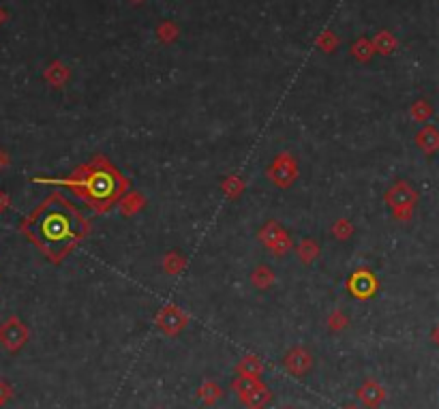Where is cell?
<instances>
[{
  "mask_svg": "<svg viewBox=\"0 0 439 409\" xmlns=\"http://www.w3.org/2000/svg\"><path fill=\"white\" fill-rule=\"evenodd\" d=\"M261 386V382L259 379H253V377H242V375H238L236 379H234V384H232V390L234 393L240 397V401H244L249 395H253L255 390Z\"/></svg>",
  "mask_w": 439,
  "mask_h": 409,
  "instance_id": "cell-11",
  "label": "cell"
},
{
  "mask_svg": "<svg viewBox=\"0 0 439 409\" xmlns=\"http://www.w3.org/2000/svg\"><path fill=\"white\" fill-rule=\"evenodd\" d=\"M20 232L54 264L86 238L88 221L62 193H51L22 221Z\"/></svg>",
  "mask_w": 439,
  "mask_h": 409,
  "instance_id": "cell-1",
  "label": "cell"
},
{
  "mask_svg": "<svg viewBox=\"0 0 439 409\" xmlns=\"http://www.w3.org/2000/svg\"><path fill=\"white\" fill-rule=\"evenodd\" d=\"M272 399V395H270V390L266 388V386H259L257 390H255V393L253 395H249L247 399H244L242 403L244 405H247L249 409H263V407H266L268 405V401Z\"/></svg>",
  "mask_w": 439,
  "mask_h": 409,
  "instance_id": "cell-12",
  "label": "cell"
},
{
  "mask_svg": "<svg viewBox=\"0 0 439 409\" xmlns=\"http://www.w3.org/2000/svg\"><path fill=\"white\" fill-rule=\"evenodd\" d=\"M9 165H11V156H9V152L0 148V172H5Z\"/></svg>",
  "mask_w": 439,
  "mask_h": 409,
  "instance_id": "cell-19",
  "label": "cell"
},
{
  "mask_svg": "<svg viewBox=\"0 0 439 409\" xmlns=\"http://www.w3.org/2000/svg\"><path fill=\"white\" fill-rule=\"evenodd\" d=\"M283 409H294V407H283Z\"/></svg>",
  "mask_w": 439,
  "mask_h": 409,
  "instance_id": "cell-23",
  "label": "cell"
},
{
  "mask_svg": "<svg viewBox=\"0 0 439 409\" xmlns=\"http://www.w3.org/2000/svg\"><path fill=\"white\" fill-rule=\"evenodd\" d=\"M5 17H7V15H5V11L0 9V24H3V20H5Z\"/></svg>",
  "mask_w": 439,
  "mask_h": 409,
  "instance_id": "cell-21",
  "label": "cell"
},
{
  "mask_svg": "<svg viewBox=\"0 0 439 409\" xmlns=\"http://www.w3.org/2000/svg\"><path fill=\"white\" fill-rule=\"evenodd\" d=\"M28 343V326L20 317L11 315L0 324V347L9 353H17Z\"/></svg>",
  "mask_w": 439,
  "mask_h": 409,
  "instance_id": "cell-3",
  "label": "cell"
},
{
  "mask_svg": "<svg viewBox=\"0 0 439 409\" xmlns=\"http://www.w3.org/2000/svg\"><path fill=\"white\" fill-rule=\"evenodd\" d=\"M261 373H263V364H261V360L257 358V355H244V358L240 360V364H238V375H242V377L259 379Z\"/></svg>",
  "mask_w": 439,
  "mask_h": 409,
  "instance_id": "cell-9",
  "label": "cell"
},
{
  "mask_svg": "<svg viewBox=\"0 0 439 409\" xmlns=\"http://www.w3.org/2000/svg\"><path fill=\"white\" fill-rule=\"evenodd\" d=\"M343 409H358V405H345Z\"/></svg>",
  "mask_w": 439,
  "mask_h": 409,
  "instance_id": "cell-22",
  "label": "cell"
},
{
  "mask_svg": "<svg viewBox=\"0 0 439 409\" xmlns=\"http://www.w3.org/2000/svg\"><path fill=\"white\" fill-rule=\"evenodd\" d=\"M347 288H349L351 294L358 296V298H371L375 294V290H377V281L373 279L371 272L362 270V272H354V277H351L349 283H347Z\"/></svg>",
  "mask_w": 439,
  "mask_h": 409,
  "instance_id": "cell-6",
  "label": "cell"
},
{
  "mask_svg": "<svg viewBox=\"0 0 439 409\" xmlns=\"http://www.w3.org/2000/svg\"><path fill=\"white\" fill-rule=\"evenodd\" d=\"M431 339H433V343L439 347V326H435V330H433V334H431Z\"/></svg>",
  "mask_w": 439,
  "mask_h": 409,
  "instance_id": "cell-20",
  "label": "cell"
},
{
  "mask_svg": "<svg viewBox=\"0 0 439 409\" xmlns=\"http://www.w3.org/2000/svg\"><path fill=\"white\" fill-rule=\"evenodd\" d=\"M416 144H418L420 148H423L427 154L439 150V131H437L435 127L423 129V131L418 133V137H416Z\"/></svg>",
  "mask_w": 439,
  "mask_h": 409,
  "instance_id": "cell-10",
  "label": "cell"
},
{
  "mask_svg": "<svg viewBox=\"0 0 439 409\" xmlns=\"http://www.w3.org/2000/svg\"><path fill=\"white\" fill-rule=\"evenodd\" d=\"M221 397H223V390L215 382H204V386L200 388V399L206 405H215Z\"/></svg>",
  "mask_w": 439,
  "mask_h": 409,
  "instance_id": "cell-13",
  "label": "cell"
},
{
  "mask_svg": "<svg viewBox=\"0 0 439 409\" xmlns=\"http://www.w3.org/2000/svg\"><path fill=\"white\" fill-rule=\"evenodd\" d=\"M11 206V198H9V193H5V191H0V215H3V212H7V208Z\"/></svg>",
  "mask_w": 439,
  "mask_h": 409,
  "instance_id": "cell-18",
  "label": "cell"
},
{
  "mask_svg": "<svg viewBox=\"0 0 439 409\" xmlns=\"http://www.w3.org/2000/svg\"><path fill=\"white\" fill-rule=\"evenodd\" d=\"M358 397H360V401L366 405V407H371V409H375V407H379L381 403H383V399H385V390L377 384V382H364L362 384V388L358 390Z\"/></svg>",
  "mask_w": 439,
  "mask_h": 409,
  "instance_id": "cell-8",
  "label": "cell"
},
{
  "mask_svg": "<svg viewBox=\"0 0 439 409\" xmlns=\"http://www.w3.org/2000/svg\"><path fill=\"white\" fill-rule=\"evenodd\" d=\"M285 371L292 373V375L296 377H302L305 373L313 366V358H311V353L302 347H294L287 355H285Z\"/></svg>",
  "mask_w": 439,
  "mask_h": 409,
  "instance_id": "cell-5",
  "label": "cell"
},
{
  "mask_svg": "<svg viewBox=\"0 0 439 409\" xmlns=\"http://www.w3.org/2000/svg\"><path fill=\"white\" fill-rule=\"evenodd\" d=\"M416 200H418L416 191H414L410 185H405V183L394 185V187L390 189V193H388V204L394 208L396 215H401V210H405L407 215H410V210H412V206L416 204Z\"/></svg>",
  "mask_w": 439,
  "mask_h": 409,
  "instance_id": "cell-4",
  "label": "cell"
},
{
  "mask_svg": "<svg viewBox=\"0 0 439 409\" xmlns=\"http://www.w3.org/2000/svg\"><path fill=\"white\" fill-rule=\"evenodd\" d=\"M315 255H318V246H315L311 240H305L300 244V257H302V261H311Z\"/></svg>",
  "mask_w": 439,
  "mask_h": 409,
  "instance_id": "cell-14",
  "label": "cell"
},
{
  "mask_svg": "<svg viewBox=\"0 0 439 409\" xmlns=\"http://www.w3.org/2000/svg\"><path fill=\"white\" fill-rule=\"evenodd\" d=\"M328 324H330V328H332V330H341V328H345V326H347V319H345L341 313H335V315L330 317V322H328Z\"/></svg>",
  "mask_w": 439,
  "mask_h": 409,
  "instance_id": "cell-17",
  "label": "cell"
},
{
  "mask_svg": "<svg viewBox=\"0 0 439 409\" xmlns=\"http://www.w3.org/2000/svg\"><path fill=\"white\" fill-rule=\"evenodd\" d=\"M11 397H13V388H11L7 382L0 379V407H3Z\"/></svg>",
  "mask_w": 439,
  "mask_h": 409,
  "instance_id": "cell-16",
  "label": "cell"
},
{
  "mask_svg": "<svg viewBox=\"0 0 439 409\" xmlns=\"http://www.w3.org/2000/svg\"><path fill=\"white\" fill-rule=\"evenodd\" d=\"M412 114H414V118H416V120L423 122V120H427V118L431 116V108H429V105H427L425 101H420V103L416 105V108L412 110Z\"/></svg>",
  "mask_w": 439,
  "mask_h": 409,
  "instance_id": "cell-15",
  "label": "cell"
},
{
  "mask_svg": "<svg viewBox=\"0 0 439 409\" xmlns=\"http://www.w3.org/2000/svg\"><path fill=\"white\" fill-rule=\"evenodd\" d=\"M159 326L165 334H178L185 326H187V317L176 309V307H167L161 315H159Z\"/></svg>",
  "mask_w": 439,
  "mask_h": 409,
  "instance_id": "cell-7",
  "label": "cell"
},
{
  "mask_svg": "<svg viewBox=\"0 0 439 409\" xmlns=\"http://www.w3.org/2000/svg\"><path fill=\"white\" fill-rule=\"evenodd\" d=\"M34 183H43V185H67L71 187L78 195L93 204L97 208H108V204H112L118 195L122 193V187H125V180L122 176L116 174L114 170H93V167H82L75 170L71 178L67 180H47V178H34Z\"/></svg>",
  "mask_w": 439,
  "mask_h": 409,
  "instance_id": "cell-2",
  "label": "cell"
}]
</instances>
